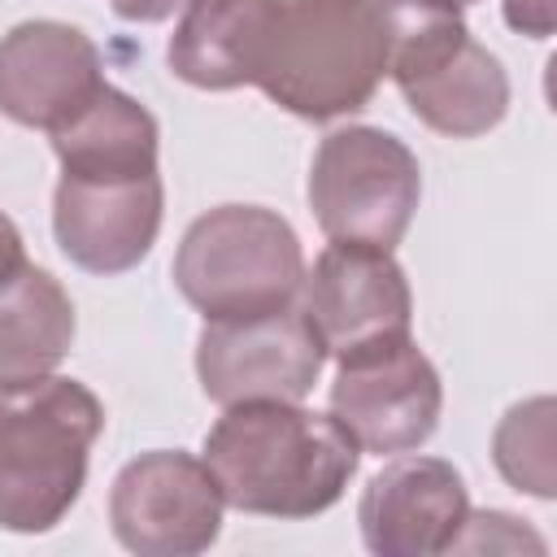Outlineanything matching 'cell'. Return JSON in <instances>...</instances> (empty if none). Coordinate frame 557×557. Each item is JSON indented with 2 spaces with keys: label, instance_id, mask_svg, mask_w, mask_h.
Returning <instances> with one entry per match:
<instances>
[{
  "label": "cell",
  "instance_id": "obj_22",
  "mask_svg": "<svg viewBox=\"0 0 557 557\" xmlns=\"http://www.w3.org/2000/svg\"><path fill=\"white\" fill-rule=\"evenodd\" d=\"M453 4H461V9H466V4H479V0H453Z\"/></svg>",
  "mask_w": 557,
  "mask_h": 557
},
{
  "label": "cell",
  "instance_id": "obj_11",
  "mask_svg": "<svg viewBox=\"0 0 557 557\" xmlns=\"http://www.w3.org/2000/svg\"><path fill=\"white\" fill-rule=\"evenodd\" d=\"M470 513L466 479L444 457L396 453L361 492L357 527L374 557H435L453 553V540Z\"/></svg>",
  "mask_w": 557,
  "mask_h": 557
},
{
  "label": "cell",
  "instance_id": "obj_8",
  "mask_svg": "<svg viewBox=\"0 0 557 557\" xmlns=\"http://www.w3.org/2000/svg\"><path fill=\"white\" fill-rule=\"evenodd\" d=\"M326 348L305 309L283 305L261 318L205 322L196 339V379L213 405L305 400L322 374Z\"/></svg>",
  "mask_w": 557,
  "mask_h": 557
},
{
  "label": "cell",
  "instance_id": "obj_18",
  "mask_svg": "<svg viewBox=\"0 0 557 557\" xmlns=\"http://www.w3.org/2000/svg\"><path fill=\"white\" fill-rule=\"evenodd\" d=\"M518 548L544 553L548 544L531 527H522V518L500 513V509L466 513V522H461V531L453 540V553H518Z\"/></svg>",
  "mask_w": 557,
  "mask_h": 557
},
{
  "label": "cell",
  "instance_id": "obj_10",
  "mask_svg": "<svg viewBox=\"0 0 557 557\" xmlns=\"http://www.w3.org/2000/svg\"><path fill=\"white\" fill-rule=\"evenodd\" d=\"M165 187L157 174L135 178H83L61 174L52 191V235L57 248L87 274L135 270L161 231Z\"/></svg>",
  "mask_w": 557,
  "mask_h": 557
},
{
  "label": "cell",
  "instance_id": "obj_3",
  "mask_svg": "<svg viewBox=\"0 0 557 557\" xmlns=\"http://www.w3.org/2000/svg\"><path fill=\"white\" fill-rule=\"evenodd\" d=\"M100 431L104 405L78 379L48 374L0 392V527L52 531L83 496Z\"/></svg>",
  "mask_w": 557,
  "mask_h": 557
},
{
  "label": "cell",
  "instance_id": "obj_6",
  "mask_svg": "<svg viewBox=\"0 0 557 557\" xmlns=\"http://www.w3.org/2000/svg\"><path fill=\"white\" fill-rule=\"evenodd\" d=\"M222 487L213 470L183 448L131 457L109 487V527L126 553L196 557L222 535Z\"/></svg>",
  "mask_w": 557,
  "mask_h": 557
},
{
  "label": "cell",
  "instance_id": "obj_12",
  "mask_svg": "<svg viewBox=\"0 0 557 557\" xmlns=\"http://www.w3.org/2000/svg\"><path fill=\"white\" fill-rule=\"evenodd\" d=\"M100 87V48L78 26L30 17L0 35V113L9 122L52 135Z\"/></svg>",
  "mask_w": 557,
  "mask_h": 557
},
{
  "label": "cell",
  "instance_id": "obj_13",
  "mask_svg": "<svg viewBox=\"0 0 557 557\" xmlns=\"http://www.w3.org/2000/svg\"><path fill=\"white\" fill-rule=\"evenodd\" d=\"M274 4L278 0H187L165 44L170 74L200 91L252 87Z\"/></svg>",
  "mask_w": 557,
  "mask_h": 557
},
{
  "label": "cell",
  "instance_id": "obj_7",
  "mask_svg": "<svg viewBox=\"0 0 557 557\" xmlns=\"http://www.w3.org/2000/svg\"><path fill=\"white\" fill-rule=\"evenodd\" d=\"M331 418L361 453L396 457L422 448L444 409V383L413 335L352 352L331 383Z\"/></svg>",
  "mask_w": 557,
  "mask_h": 557
},
{
  "label": "cell",
  "instance_id": "obj_19",
  "mask_svg": "<svg viewBox=\"0 0 557 557\" xmlns=\"http://www.w3.org/2000/svg\"><path fill=\"white\" fill-rule=\"evenodd\" d=\"M505 26L527 35V39H548L553 35V0H500Z\"/></svg>",
  "mask_w": 557,
  "mask_h": 557
},
{
  "label": "cell",
  "instance_id": "obj_21",
  "mask_svg": "<svg viewBox=\"0 0 557 557\" xmlns=\"http://www.w3.org/2000/svg\"><path fill=\"white\" fill-rule=\"evenodd\" d=\"M26 261V244H22V231L13 226L9 213H0V283Z\"/></svg>",
  "mask_w": 557,
  "mask_h": 557
},
{
  "label": "cell",
  "instance_id": "obj_15",
  "mask_svg": "<svg viewBox=\"0 0 557 557\" xmlns=\"http://www.w3.org/2000/svg\"><path fill=\"white\" fill-rule=\"evenodd\" d=\"M74 331L70 292L44 265L22 261L0 283V392L48 379L65 361Z\"/></svg>",
  "mask_w": 557,
  "mask_h": 557
},
{
  "label": "cell",
  "instance_id": "obj_1",
  "mask_svg": "<svg viewBox=\"0 0 557 557\" xmlns=\"http://www.w3.org/2000/svg\"><path fill=\"white\" fill-rule=\"evenodd\" d=\"M200 461L239 513L296 522L326 513L344 496L361 448L331 413L300 400H244L226 405L205 431Z\"/></svg>",
  "mask_w": 557,
  "mask_h": 557
},
{
  "label": "cell",
  "instance_id": "obj_4",
  "mask_svg": "<svg viewBox=\"0 0 557 557\" xmlns=\"http://www.w3.org/2000/svg\"><path fill=\"white\" fill-rule=\"evenodd\" d=\"M174 287L205 322L261 318L296 305L305 287L300 235L265 205H218L183 231Z\"/></svg>",
  "mask_w": 557,
  "mask_h": 557
},
{
  "label": "cell",
  "instance_id": "obj_17",
  "mask_svg": "<svg viewBox=\"0 0 557 557\" xmlns=\"http://www.w3.org/2000/svg\"><path fill=\"white\" fill-rule=\"evenodd\" d=\"M492 461L500 479L535 500L557 496V400L527 396L505 409L492 431Z\"/></svg>",
  "mask_w": 557,
  "mask_h": 557
},
{
  "label": "cell",
  "instance_id": "obj_2",
  "mask_svg": "<svg viewBox=\"0 0 557 557\" xmlns=\"http://www.w3.org/2000/svg\"><path fill=\"white\" fill-rule=\"evenodd\" d=\"M387 78V35L366 0H278L252 87L305 122H335L370 104Z\"/></svg>",
  "mask_w": 557,
  "mask_h": 557
},
{
  "label": "cell",
  "instance_id": "obj_16",
  "mask_svg": "<svg viewBox=\"0 0 557 557\" xmlns=\"http://www.w3.org/2000/svg\"><path fill=\"white\" fill-rule=\"evenodd\" d=\"M157 148H161L157 117L135 96L109 83L70 122L52 131V152L61 161V174H83V178L157 174Z\"/></svg>",
  "mask_w": 557,
  "mask_h": 557
},
{
  "label": "cell",
  "instance_id": "obj_5",
  "mask_svg": "<svg viewBox=\"0 0 557 557\" xmlns=\"http://www.w3.org/2000/svg\"><path fill=\"white\" fill-rule=\"evenodd\" d=\"M309 209L326 239L396 248L422 200V165L383 126H339L309 161Z\"/></svg>",
  "mask_w": 557,
  "mask_h": 557
},
{
  "label": "cell",
  "instance_id": "obj_14",
  "mask_svg": "<svg viewBox=\"0 0 557 557\" xmlns=\"http://www.w3.org/2000/svg\"><path fill=\"white\" fill-rule=\"evenodd\" d=\"M409 113L448 139H479L509 113V74L496 52L466 35L453 52L396 83Z\"/></svg>",
  "mask_w": 557,
  "mask_h": 557
},
{
  "label": "cell",
  "instance_id": "obj_20",
  "mask_svg": "<svg viewBox=\"0 0 557 557\" xmlns=\"http://www.w3.org/2000/svg\"><path fill=\"white\" fill-rule=\"evenodd\" d=\"M113 13L122 22H165L174 17V9H183L187 0H109Z\"/></svg>",
  "mask_w": 557,
  "mask_h": 557
},
{
  "label": "cell",
  "instance_id": "obj_9",
  "mask_svg": "<svg viewBox=\"0 0 557 557\" xmlns=\"http://www.w3.org/2000/svg\"><path fill=\"white\" fill-rule=\"evenodd\" d=\"M300 292V309L309 313L326 357L335 361L405 339L413 326V292L387 248L331 239V248L318 252L313 270H305Z\"/></svg>",
  "mask_w": 557,
  "mask_h": 557
}]
</instances>
